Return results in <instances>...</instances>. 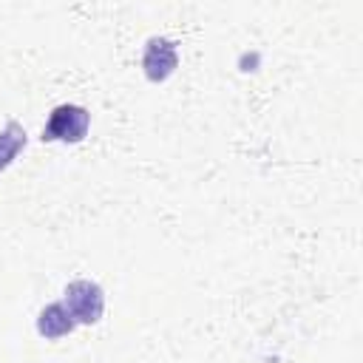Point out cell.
Instances as JSON below:
<instances>
[{"label": "cell", "mask_w": 363, "mask_h": 363, "mask_svg": "<svg viewBox=\"0 0 363 363\" xmlns=\"http://www.w3.org/2000/svg\"><path fill=\"white\" fill-rule=\"evenodd\" d=\"M91 125V113L82 105H57L43 128V142H82Z\"/></svg>", "instance_id": "6da1fadb"}, {"label": "cell", "mask_w": 363, "mask_h": 363, "mask_svg": "<svg viewBox=\"0 0 363 363\" xmlns=\"http://www.w3.org/2000/svg\"><path fill=\"white\" fill-rule=\"evenodd\" d=\"M71 312V318L77 323H96L105 312V292L99 284L94 281H85V278H77L65 286V301H62Z\"/></svg>", "instance_id": "7a4b0ae2"}, {"label": "cell", "mask_w": 363, "mask_h": 363, "mask_svg": "<svg viewBox=\"0 0 363 363\" xmlns=\"http://www.w3.org/2000/svg\"><path fill=\"white\" fill-rule=\"evenodd\" d=\"M179 68L176 43L167 37H150L142 51V71L150 82H164Z\"/></svg>", "instance_id": "3957f363"}, {"label": "cell", "mask_w": 363, "mask_h": 363, "mask_svg": "<svg viewBox=\"0 0 363 363\" xmlns=\"http://www.w3.org/2000/svg\"><path fill=\"white\" fill-rule=\"evenodd\" d=\"M77 329V320L71 318L68 306L62 301H54L48 306L40 309L37 315V332L45 337V340H57V337H65Z\"/></svg>", "instance_id": "277c9868"}, {"label": "cell", "mask_w": 363, "mask_h": 363, "mask_svg": "<svg viewBox=\"0 0 363 363\" xmlns=\"http://www.w3.org/2000/svg\"><path fill=\"white\" fill-rule=\"evenodd\" d=\"M23 147H26V130H23L20 122L9 119L6 128L0 130V170H6L17 159V153Z\"/></svg>", "instance_id": "5b68a950"}]
</instances>
